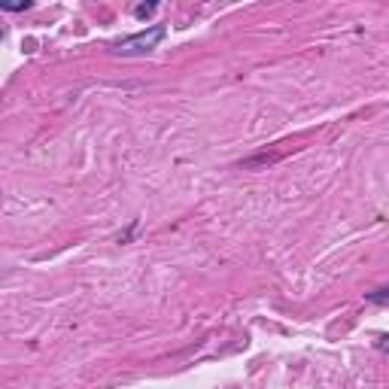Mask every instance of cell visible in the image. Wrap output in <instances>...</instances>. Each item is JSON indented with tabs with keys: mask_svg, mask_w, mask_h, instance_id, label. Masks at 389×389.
<instances>
[{
	"mask_svg": "<svg viewBox=\"0 0 389 389\" xmlns=\"http://www.w3.org/2000/svg\"><path fill=\"white\" fill-rule=\"evenodd\" d=\"M164 25H152L149 31H140V34H131V37H125V40H119L113 49L119 55H146V52H152L155 46H159L164 40Z\"/></svg>",
	"mask_w": 389,
	"mask_h": 389,
	"instance_id": "cell-1",
	"label": "cell"
},
{
	"mask_svg": "<svg viewBox=\"0 0 389 389\" xmlns=\"http://www.w3.org/2000/svg\"><path fill=\"white\" fill-rule=\"evenodd\" d=\"M371 301H377V304H386L389 301V289H381V292H371V295H368Z\"/></svg>",
	"mask_w": 389,
	"mask_h": 389,
	"instance_id": "cell-2",
	"label": "cell"
},
{
	"mask_svg": "<svg viewBox=\"0 0 389 389\" xmlns=\"http://www.w3.org/2000/svg\"><path fill=\"white\" fill-rule=\"evenodd\" d=\"M152 13H155V4H146V6L134 9V16H137V18H146V16H152Z\"/></svg>",
	"mask_w": 389,
	"mask_h": 389,
	"instance_id": "cell-3",
	"label": "cell"
},
{
	"mask_svg": "<svg viewBox=\"0 0 389 389\" xmlns=\"http://www.w3.org/2000/svg\"><path fill=\"white\" fill-rule=\"evenodd\" d=\"M381 350H386V353H389V338H383V340H381Z\"/></svg>",
	"mask_w": 389,
	"mask_h": 389,
	"instance_id": "cell-4",
	"label": "cell"
}]
</instances>
